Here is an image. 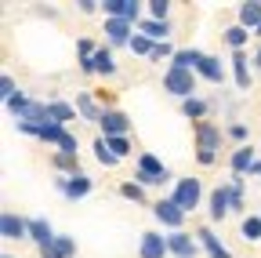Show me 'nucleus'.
<instances>
[{
    "instance_id": "nucleus-1",
    "label": "nucleus",
    "mask_w": 261,
    "mask_h": 258,
    "mask_svg": "<svg viewBox=\"0 0 261 258\" xmlns=\"http://www.w3.org/2000/svg\"><path fill=\"white\" fill-rule=\"evenodd\" d=\"M192 131H196V164L211 168L214 160H218L221 127H218V124H211V120H200V124H192Z\"/></svg>"
},
{
    "instance_id": "nucleus-2",
    "label": "nucleus",
    "mask_w": 261,
    "mask_h": 258,
    "mask_svg": "<svg viewBox=\"0 0 261 258\" xmlns=\"http://www.w3.org/2000/svg\"><path fill=\"white\" fill-rule=\"evenodd\" d=\"M135 182L145 189V185H163V182H171V171L167 164L156 156V153H142L138 156V168H135Z\"/></svg>"
},
{
    "instance_id": "nucleus-3",
    "label": "nucleus",
    "mask_w": 261,
    "mask_h": 258,
    "mask_svg": "<svg viewBox=\"0 0 261 258\" xmlns=\"http://www.w3.org/2000/svg\"><path fill=\"white\" fill-rule=\"evenodd\" d=\"M163 91L174 95V99H196V73L192 69H178V66H167L163 73Z\"/></svg>"
},
{
    "instance_id": "nucleus-4",
    "label": "nucleus",
    "mask_w": 261,
    "mask_h": 258,
    "mask_svg": "<svg viewBox=\"0 0 261 258\" xmlns=\"http://www.w3.org/2000/svg\"><path fill=\"white\" fill-rule=\"evenodd\" d=\"M171 200L189 215V211H196L200 207V200H203V182L200 178H178L174 182V193H171Z\"/></svg>"
},
{
    "instance_id": "nucleus-5",
    "label": "nucleus",
    "mask_w": 261,
    "mask_h": 258,
    "mask_svg": "<svg viewBox=\"0 0 261 258\" xmlns=\"http://www.w3.org/2000/svg\"><path fill=\"white\" fill-rule=\"evenodd\" d=\"M55 185H58V193H62L65 200H84L87 193L94 189V178L80 171V175H69V178H58Z\"/></svg>"
},
{
    "instance_id": "nucleus-6",
    "label": "nucleus",
    "mask_w": 261,
    "mask_h": 258,
    "mask_svg": "<svg viewBox=\"0 0 261 258\" xmlns=\"http://www.w3.org/2000/svg\"><path fill=\"white\" fill-rule=\"evenodd\" d=\"M106 18H120V22H130V26H135V22H142L138 15H142V8L145 4H138V0H106Z\"/></svg>"
},
{
    "instance_id": "nucleus-7",
    "label": "nucleus",
    "mask_w": 261,
    "mask_h": 258,
    "mask_svg": "<svg viewBox=\"0 0 261 258\" xmlns=\"http://www.w3.org/2000/svg\"><path fill=\"white\" fill-rule=\"evenodd\" d=\"M102 138H127V131H130V116L127 113H120V109H106V116H102Z\"/></svg>"
},
{
    "instance_id": "nucleus-8",
    "label": "nucleus",
    "mask_w": 261,
    "mask_h": 258,
    "mask_svg": "<svg viewBox=\"0 0 261 258\" xmlns=\"http://www.w3.org/2000/svg\"><path fill=\"white\" fill-rule=\"evenodd\" d=\"M0 237L4 240H29V218L15 215V211H4L0 215Z\"/></svg>"
},
{
    "instance_id": "nucleus-9",
    "label": "nucleus",
    "mask_w": 261,
    "mask_h": 258,
    "mask_svg": "<svg viewBox=\"0 0 261 258\" xmlns=\"http://www.w3.org/2000/svg\"><path fill=\"white\" fill-rule=\"evenodd\" d=\"M207 207H211V222H221L228 211H232V193H228V182H221V185L211 189Z\"/></svg>"
},
{
    "instance_id": "nucleus-10",
    "label": "nucleus",
    "mask_w": 261,
    "mask_h": 258,
    "mask_svg": "<svg viewBox=\"0 0 261 258\" xmlns=\"http://www.w3.org/2000/svg\"><path fill=\"white\" fill-rule=\"evenodd\" d=\"M152 215L163 222V225H167V229H174V233H181V225H185V211L167 197V200H160L156 207H152Z\"/></svg>"
},
{
    "instance_id": "nucleus-11",
    "label": "nucleus",
    "mask_w": 261,
    "mask_h": 258,
    "mask_svg": "<svg viewBox=\"0 0 261 258\" xmlns=\"http://www.w3.org/2000/svg\"><path fill=\"white\" fill-rule=\"evenodd\" d=\"M138 254H142V258H167V254H171L167 237H163V233H145L142 244H138Z\"/></svg>"
},
{
    "instance_id": "nucleus-12",
    "label": "nucleus",
    "mask_w": 261,
    "mask_h": 258,
    "mask_svg": "<svg viewBox=\"0 0 261 258\" xmlns=\"http://www.w3.org/2000/svg\"><path fill=\"white\" fill-rule=\"evenodd\" d=\"M167 247H171L174 258H196V254H200V240H192L189 233H171Z\"/></svg>"
},
{
    "instance_id": "nucleus-13",
    "label": "nucleus",
    "mask_w": 261,
    "mask_h": 258,
    "mask_svg": "<svg viewBox=\"0 0 261 258\" xmlns=\"http://www.w3.org/2000/svg\"><path fill=\"white\" fill-rule=\"evenodd\" d=\"M106 40L109 48H130V22H120V18H106Z\"/></svg>"
},
{
    "instance_id": "nucleus-14",
    "label": "nucleus",
    "mask_w": 261,
    "mask_h": 258,
    "mask_svg": "<svg viewBox=\"0 0 261 258\" xmlns=\"http://www.w3.org/2000/svg\"><path fill=\"white\" fill-rule=\"evenodd\" d=\"M29 240L37 244V251H40V247H47V244H55V229H51V222H47V218H29Z\"/></svg>"
},
{
    "instance_id": "nucleus-15",
    "label": "nucleus",
    "mask_w": 261,
    "mask_h": 258,
    "mask_svg": "<svg viewBox=\"0 0 261 258\" xmlns=\"http://www.w3.org/2000/svg\"><path fill=\"white\" fill-rule=\"evenodd\" d=\"M138 29L152 40V44H171V22H152V18H142Z\"/></svg>"
},
{
    "instance_id": "nucleus-16",
    "label": "nucleus",
    "mask_w": 261,
    "mask_h": 258,
    "mask_svg": "<svg viewBox=\"0 0 261 258\" xmlns=\"http://www.w3.org/2000/svg\"><path fill=\"white\" fill-rule=\"evenodd\" d=\"M196 240H200V247H203L211 258H232V254H228V247H225V244L207 229V225H203V229H196Z\"/></svg>"
},
{
    "instance_id": "nucleus-17",
    "label": "nucleus",
    "mask_w": 261,
    "mask_h": 258,
    "mask_svg": "<svg viewBox=\"0 0 261 258\" xmlns=\"http://www.w3.org/2000/svg\"><path fill=\"white\" fill-rule=\"evenodd\" d=\"M76 113L87 116V120H94V124H102V116H106V109L94 102V95H91V91H80V95H76Z\"/></svg>"
},
{
    "instance_id": "nucleus-18",
    "label": "nucleus",
    "mask_w": 261,
    "mask_h": 258,
    "mask_svg": "<svg viewBox=\"0 0 261 258\" xmlns=\"http://www.w3.org/2000/svg\"><path fill=\"white\" fill-rule=\"evenodd\" d=\"M196 77H203L207 84H221L225 80V69H221V62L214 55H203V62L196 66Z\"/></svg>"
},
{
    "instance_id": "nucleus-19",
    "label": "nucleus",
    "mask_w": 261,
    "mask_h": 258,
    "mask_svg": "<svg viewBox=\"0 0 261 258\" xmlns=\"http://www.w3.org/2000/svg\"><path fill=\"white\" fill-rule=\"evenodd\" d=\"M228 164H232V175H250V168L257 164V156H254L250 146H240V149L232 153V160H228Z\"/></svg>"
},
{
    "instance_id": "nucleus-20",
    "label": "nucleus",
    "mask_w": 261,
    "mask_h": 258,
    "mask_svg": "<svg viewBox=\"0 0 261 258\" xmlns=\"http://www.w3.org/2000/svg\"><path fill=\"white\" fill-rule=\"evenodd\" d=\"M65 124H58V120H47V124H40V131H37V138L40 142H47V146H62L65 142Z\"/></svg>"
},
{
    "instance_id": "nucleus-21",
    "label": "nucleus",
    "mask_w": 261,
    "mask_h": 258,
    "mask_svg": "<svg viewBox=\"0 0 261 258\" xmlns=\"http://www.w3.org/2000/svg\"><path fill=\"white\" fill-rule=\"evenodd\" d=\"M91 69L102 73V77H113L116 73V58H113V48H98L94 58H91Z\"/></svg>"
},
{
    "instance_id": "nucleus-22",
    "label": "nucleus",
    "mask_w": 261,
    "mask_h": 258,
    "mask_svg": "<svg viewBox=\"0 0 261 258\" xmlns=\"http://www.w3.org/2000/svg\"><path fill=\"white\" fill-rule=\"evenodd\" d=\"M240 26L257 33V26H261V0H247V4H240Z\"/></svg>"
},
{
    "instance_id": "nucleus-23",
    "label": "nucleus",
    "mask_w": 261,
    "mask_h": 258,
    "mask_svg": "<svg viewBox=\"0 0 261 258\" xmlns=\"http://www.w3.org/2000/svg\"><path fill=\"white\" fill-rule=\"evenodd\" d=\"M232 77H236L240 91H250V69H247V55L243 51H232Z\"/></svg>"
},
{
    "instance_id": "nucleus-24",
    "label": "nucleus",
    "mask_w": 261,
    "mask_h": 258,
    "mask_svg": "<svg viewBox=\"0 0 261 258\" xmlns=\"http://www.w3.org/2000/svg\"><path fill=\"white\" fill-rule=\"evenodd\" d=\"M47 113H51V120H58V124H69V120H76V106L62 102V99H51V102H47Z\"/></svg>"
},
{
    "instance_id": "nucleus-25",
    "label": "nucleus",
    "mask_w": 261,
    "mask_h": 258,
    "mask_svg": "<svg viewBox=\"0 0 261 258\" xmlns=\"http://www.w3.org/2000/svg\"><path fill=\"white\" fill-rule=\"evenodd\" d=\"M203 62V51H196V48H181L178 55H174V62L171 66H178V69H192L196 73V66Z\"/></svg>"
},
{
    "instance_id": "nucleus-26",
    "label": "nucleus",
    "mask_w": 261,
    "mask_h": 258,
    "mask_svg": "<svg viewBox=\"0 0 261 258\" xmlns=\"http://www.w3.org/2000/svg\"><path fill=\"white\" fill-rule=\"evenodd\" d=\"M221 37H225V44L232 48V51H243V44L250 40V29H243V26L236 22V26H228V29H225Z\"/></svg>"
},
{
    "instance_id": "nucleus-27",
    "label": "nucleus",
    "mask_w": 261,
    "mask_h": 258,
    "mask_svg": "<svg viewBox=\"0 0 261 258\" xmlns=\"http://www.w3.org/2000/svg\"><path fill=\"white\" fill-rule=\"evenodd\" d=\"M55 168L65 171V178L80 175V153H55Z\"/></svg>"
},
{
    "instance_id": "nucleus-28",
    "label": "nucleus",
    "mask_w": 261,
    "mask_h": 258,
    "mask_svg": "<svg viewBox=\"0 0 261 258\" xmlns=\"http://www.w3.org/2000/svg\"><path fill=\"white\" fill-rule=\"evenodd\" d=\"M91 149H94V156H98V164H102V168H116V164H120V156L109 149V142H106V138H94V146H91Z\"/></svg>"
},
{
    "instance_id": "nucleus-29",
    "label": "nucleus",
    "mask_w": 261,
    "mask_h": 258,
    "mask_svg": "<svg viewBox=\"0 0 261 258\" xmlns=\"http://www.w3.org/2000/svg\"><path fill=\"white\" fill-rule=\"evenodd\" d=\"M240 233H243L247 244H257V240H261V215H247V218L240 222Z\"/></svg>"
},
{
    "instance_id": "nucleus-30",
    "label": "nucleus",
    "mask_w": 261,
    "mask_h": 258,
    "mask_svg": "<svg viewBox=\"0 0 261 258\" xmlns=\"http://www.w3.org/2000/svg\"><path fill=\"white\" fill-rule=\"evenodd\" d=\"M207 109H211V106H207L203 99H185V102H181V113H185L192 124H200V120L207 116Z\"/></svg>"
},
{
    "instance_id": "nucleus-31",
    "label": "nucleus",
    "mask_w": 261,
    "mask_h": 258,
    "mask_svg": "<svg viewBox=\"0 0 261 258\" xmlns=\"http://www.w3.org/2000/svg\"><path fill=\"white\" fill-rule=\"evenodd\" d=\"M152 40L145 37V33H138V37H130V51H135V55H145V58H152Z\"/></svg>"
},
{
    "instance_id": "nucleus-32",
    "label": "nucleus",
    "mask_w": 261,
    "mask_h": 258,
    "mask_svg": "<svg viewBox=\"0 0 261 258\" xmlns=\"http://www.w3.org/2000/svg\"><path fill=\"white\" fill-rule=\"evenodd\" d=\"M149 8V18L152 22H167V15H171V4L167 0H152V4H145Z\"/></svg>"
},
{
    "instance_id": "nucleus-33",
    "label": "nucleus",
    "mask_w": 261,
    "mask_h": 258,
    "mask_svg": "<svg viewBox=\"0 0 261 258\" xmlns=\"http://www.w3.org/2000/svg\"><path fill=\"white\" fill-rule=\"evenodd\" d=\"M29 106H33V99H25V95H22V91H18V95H15V99L8 102V109H11V113H15L18 120L25 116V109H29Z\"/></svg>"
},
{
    "instance_id": "nucleus-34",
    "label": "nucleus",
    "mask_w": 261,
    "mask_h": 258,
    "mask_svg": "<svg viewBox=\"0 0 261 258\" xmlns=\"http://www.w3.org/2000/svg\"><path fill=\"white\" fill-rule=\"evenodd\" d=\"M55 247H58L62 258H73V254H76V240H73V237H55Z\"/></svg>"
},
{
    "instance_id": "nucleus-35",
    "label": "nucleus",
    "mask_w": 261,
    "mask_h": 258,
    "mask_svg": "<svg viewBox=\"0 0 261 258\" xmlns=\"http://www.w3.org/2000/svg\"><path fill=\"white\" fill-rule=\"evenodd\" d=\"M120 197L135 200V204H142V197H145V193H142V185H138V182H123V185H120Z\"/></svg>"
},
{
    "instance_id": "nucleus-36",
    "label": "nucleus",
    "mask_w": 261,
    "mask_h": 258,
    "mask_svg": "<svg viewBox=\"0 0 261 258\" xmlns=\"http://www.w3.org/2000/svg\"><path fill=\"white\" fill-rule=\"evenodd\" d=\"M174 55H178L174 44H156V48H152V62H163V58H171V62H174Z\"/></svg>"
},
{
    "instance_id": "nucleus-37",
    "label": "nucleus",
    "mask_w": 261,
    "mask_h": 258,
    "mask_svg": "<svg viewBox=\"0 0 261 258\" xmlns=\"http://www.w3.org/2000/svg\"><path fill=\"white\" fill-rule=\"evenodd\" d=\"M0 95H4V102H11L15 95H18V87H15V80H11V77H0Z\"/></svg>"
},
{
    "instance_id": "nucleus-38",
    "label": "nucleus",
    "mask_w": 261,
    "mask_h": 258,
    "mask_svg": "<svg viewBox=\"0 0 261 258\" xmlns=\"http://www.w3.org/2000/svg\"><path fill=\"white\" fill-rule=\"evenodd\" d=\"M109 142V149L116 153V156H127L130 153V138H106Z\"/></svg>"
},
{
    "instance_id": "nucleus-39",
    "label": "nucleus",
    "mask_w": 261,
    "mask_h": 258,
    "mask_svg": "<svg viewBox=\"0 0 261 258\" xmlns=\"http://www.w3.org/2000/svg\"><path fill=\"white\" fill-rule=\"evenodd\" d=\"M228 138L243 142V138H247V124H228Z\"/></svg>"
},
{
    "instance_id": "nucleus-40",
    "label": "nucleus",
    "mask_w": 261,
    "mask_h": 258,
    "mask_svg": "<svg viewBox=\"0 0 261 258\" xmlns=\"http://www.w3.org/2000/svg\"><path fill=\"white\" fill-rule=\"evenodd\" d=\"M76 51H80V58H94V51H98V48H94L91 40H80V44H76Z\"/></svg>"
},
{
    "instance_id": "nucleus-41",
    "label": "nucleus",
    "mask_w": 261,
    "mask_h": 258,
    "mask_svg": "<svg viewBox=\"0 0 261 258\" xmlns=\"http://www.w3.org/2000/svg\"><path fill=\"white\" fill-rule=\"evenodd\" d=\"M76 8H80L84 15H94L98 8H102V4H94V0H80V4H76Z\"/></svg>"
},
{
    "instance_id": "nucleus-42",
    "label": "nucleus",
    "mask_w": 261,
    "mask_h": 258,
    "mask_svg": "<svg viewBox=\"0 0 261 258\" xmlns=\"http://www.w3.org/2000/svg\"><path fill=\"white\" fill-rule=\"evenodd\" d=\"M40 258H62V254H58L55 244H47V247H40Z\"/></svg>"
},
{
    "instance_id": "nucleus-43",
    "label": "nucleus",
    "mask_w": 261,
    "mask_h": 258,
    "mask_svg": "<svg viewBox=\"0 0 261 258\" xmlns=\"http://www.w3.org/2000/svg\"><path fill=\"white\" fill-rule=\"evenodd\" d=\"M254 66L261 69V44H257V51H254Z\"/></svg>"
},
{
    "instance_id": "nucleus-44",
    "label": "nucleus",
    "mask_w": 261,
    "mask_h": 258,
    "mask_svg": "<svg viewBox=\"0 0 261 258\" xmlns=\"http://www.w3.org/2000/svg\"><path fill=\"white\" fill-rule=\"evenodd\" d=\"M250 175H254V178H261V160H257V164L250 168Z\"/></svg>"
},
{
    "instance_id": "nucleus-45",
    "label": "nucleus",
    "mask_w": 261,
    "mask_h": 258,
    "mask_svg": "<svg viewBox=\"0 0 261 258\" xmlns=\"http://www.w3.org/2000/svg\"><path fill=\"white\" fill-rule=\"evenodd\" d=\"M257 40H261V26H257Z\"/></svg>"
},
{
    "instance_id": "nucleus-46",
    "label": "nucleus",
    "mask_w": 261,
    "mask_h": 258,
    "mask_svg": "<svg viewBox=\"0 0 261 258\" xmlns=\"http://www.w3.org/2000/svg\"><path fill=\"white\" fill-rule=\"evenodd\" d=\"M4 258H15V254H4Z\"/></svg>"
}]
</instances>
